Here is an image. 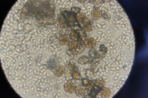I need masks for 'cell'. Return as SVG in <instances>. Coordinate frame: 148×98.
<instances>
[{"label":"cell","mask_w":148,"mask_h":98,"mask_svg":"<svg viewBox=\"0 0 148 98\" xmlns=\"http://www.w3.org/2000/svg\"><path fill=\"white\" fill-rule=\"evenodd\" d=\"M89 57L92 59H99L100 58V55L98 53V52L96 49H92L89 51Z\"/></svg>","instance_id":"2e32d148"},{"label":"cell","mask_w":148,"mask_h":98,"mask_svg":"<svg viewBox=\"0 0 148 98\" xmlns=\"http://www.w3.org/2000/svg\"><path fill=\"white\" fill-rule=\"evenodd\" d=\"M90 2L92 3H93V4H97V3L100 4V3H103V1H90Z\"/></svg>","instance_id":"cb8c5ba5"},{"label":"cell","mask_w":148,"mask_h":98,"mask_svg":"<svg viewBox=\"0 0 148 98\" xmlns=\"http://www.w3.org/2000/svg\"><path fill=\"white\" fill-rule=\"evenodd\" d=\"M83 44H84L85 48L92 49L95 48L96 45V40L92 38H86L83 41Z\"/></svg>","instance_id":"8992f818"},{"label":"cell","mask_w":148,"mask_h":98,"mask_svg":"<svg viewBox=\"0 0 148 98\" xmlns=\"http://www.w3.org/2000/svg\"><path fill=\"white\" fill-rule=\"evenodd\" d=\"M61 16L64 18L68 26L71 30H77L79 28H82V26L78 23L77 17L75 14H73L70 9H61Z\"/></svg>","instance_id":"6da1fadb"},{"label":"cell","mask_w":148,"mask_h":98,"mask_svg":"<svg viewBox=\"0 0 148 98\" xmlns=\"http://www.w3.org/2000/svg\"><path fill=\"white\" fill-rule=\"evenodd\" d=\"M69 38H70L71 41H78V42H81V43H83V41L81 39L80 36L77 30L71 31L70 34H69Z\"/></svg>","instance_id":"30bf717a"},{"label":"cell","mask_w":148,"mask_h":98,"mask_svg":"<svg viewBox=\"0 0 148 98\" xmlns=\"http://www.w3.org/2000/svg\"><path fill=\"white\" fill-rule=\"evenodd\" d=\"M99 94H100V96L103 98H109L111 96V91L109 88L106 87H103L102 90L99 92Z\"/></svg>","instance_id":"5bb4252c"},{"label":"cell","mask_w":148,"mask_h":98,"mask_svg":"<svg viewBox=\"0 0 148 98\" xmlns=\"http://www.w3.org/2000/svg\"><path fill=\"white\" fill-rule=\"evenodd\" d=\"M102 14H103V10H101L99 7H95L91 11L92 19L95 21L99 20L102 17Z\"/></svg>","instance_id":"5b68a950"},{"label":"cell","mask_w":148,"mask_h":98,"mask_svg":"<svg viewBox=\"0 0 148 98\" xmlns=\"http://www.w3.org/2000/svg\"><path fill=\"white\" fill-rule=\"evenodd\" d=\"M82 29L86 33V32H90L92 31V23L90 19H88V20L83 23L82 25Z\"/></svg>","instance_id":"7c38bea8"},{"label":"cell","mask_w":148,"mask_h":98,"mask_svg":"<svg viewBox=\"0 0 148 98\" xmlns=\"http://www.w3.org/2000/svg\"><path fill=\"white\" fill-rule=\"evenodd\" d=\"M58 22H59V26L62 29H70V28L68 26L67 23H66V20H64V18L60 15L59 18H58Z\"/></svg>","instance_id":"9a60e30c"},{"label":"cell","mask_w":148,"mask_h":98,"mask_svg":"<svg viewBox=\"0 0 148 98\" xmlns=\"http://www.w3.org/2000/svg\"><path fill=\"white\" fill-rule=\"evenodd\" d=\"M95 85L101 88L105 87L106 82L102 79H95Z\"/></svg>","instance_id":"ffe728a7"},{"label":"cell","mask_w":148,"mask_h":98,"mask_svg":"<svg viewBox=\"0 0 148 98\" xmlns=\"http://www.w3.org/2000/svg\"><path fill=\"white\" fill-rule=\"evenodd\" d=\"M70 10L73 13L75 14V15H77L78 14L80 13L81 12V8L79 7H77V6H73V7H72Z\"/></svg>","instance_id":"44dd1931"},{"label":"cell","mask_w":148,"mask_h":98,"mask_svg":"<svg viewBox=\"0 0 148 98\" xmlns=\"http://www.w3.org/2000/svg\"><path fill=\"white\" fill-rule=\"evenodd\" d=\"M77 87L76 83L73 82H68L64 84V90L67 93L69 94H73L75 93V88Z\"/></svg>","instance_id":"3957f363"},{"label":"cell","mask_w":148,"mask_h":98,"mask_svg":"<svg viewBox=\"0 0 148 98\" xmlns=\"http://www.w3.org/2000/svg\"><path fill=\"white\" fill-rule=\"evenodd\" d=\"M75 93L78 97H83L85 95L86 93V90L85 87H83V85H79V86H77L75 90Z\"/></svg>","instance_id":"8fae6325"},{"label":"cell","mask_w":148,"mask_h":98,"mask_svg":"<svg viewBox=\"0 0 148 98\" xmlns=\"http://www.w3.org/2000/svg\"><path fill=\"white\" fill-rule=\"evenodd\" d=\"M99 51L100 53L104 57V56H106V55L107 54V53L108 52V47L103 44H101L99 47Z\"/></svg>","instance_id":"ac0fdd59"},{"label":"cell","mask_w":148,"mask_h":98,"mask_svg":"<svg viewBox=\"0 0 148 98\" xmlns=\"http://www.w3.org/2000/svg\"><path fill=\"white\" fill-rule=\"evenodd\" d=\"M76 17H77V20L78 23H79L81 26L83 24V23H85L88 20V18H87L86 16L85 15V14L82 13V12L77 14Z\"/></svg>","instance_id":"4fadbf2b"},{"label":"cell","mask_w":148,"mask_h":98,"mask_svg":"<svg viewBox=\"0 0 148 98\" xmlns=\"http://www.w3.org/2000/svg\"><path fill=\"white\" fill-rule=\"evenodd\" d=\"M90 59V58L89 57H88V56H86V55L82 56V57H80L79 58H78V64L85 65V64H86L89 63Z\"/></svg>","instance_id":"e0dca14e"},{"label":"cell","mask_w":148,"mask_h":98,"mask_svg":"<svg viewBox=\"0 0 148 98\" xmlns=\"http://www.w3.org/2000/svg\"><path fill=\"white\" fill-rule=\"evenodd\" d=\"M54 75L57 77H61L65 72V68L62 65H56L52 70Z\"/></svg>","instance_id":"277c9868"},{"label":"cell","mask_w":148,"mask_h":98,"mask_svg":"<svg viewBox=\"0 0 148 98\" xmlns=\"http://www.w3.org/2000/svg\"><path fill=\"white\" fill-rule=\"evenodd\" d=\"M69 63H70V64H71L72 65H73V66H77V65H78V62H77V61H76L75 59H71L70 61H69Z\"/></svg>","instance_id":"603a6c76"},{"label":"cell","mask_w":148,"mask_h":98,"mask_svg":"<svg viewBox=\"0 0 148 98\" xmlns=\"http://www.w3.org/2000/svg\"><path fill=\"white\" fill-rule=\"evenodd\" d=\"M70 41L71 40L69 34H63L59 37V44L61 45H67L70 43Z\"/></svg>","instance_id":"9c48e42d"},{"label":"cell","mask_w":148,"mask_h":98,"mask_svg":"<svg viewBox=\"0 0 148 98\" xmlns=\"http://www.w3.org/2000/svg\"><path fill=\"white\" fill-rule=\"evenodd\" d=\"M103 19L105 21H109L111 19V16L110 14V13L107 11H103V14H102V17Z\"/></svg>","instance_id":"d6986e66"},{"label":"cell","mask_w":148,"mask_h":98,"mask_svg":"<svg viewBox=\"0 0 148 98\" xmlns=\"http://www.w3.org/2000/svg\"><path fill=\"white\" fill-rule=\"evenodd\" d=\"M71 74L73 80H80L82 79V76H81L80 72L79 71V69H78V68L77 66H74L73 68L72 69V70L71 71Z\"/></svg>","instance_id":"ba28073f"},{"label":"cell","mask_w":148,"mask_h":98,"mask_svg":"<svg viewBox=\"0 0 148 98\" xmlns=\"http://www.w3.org/2000/svg\"><path fill=\"white\" fill-rule=\"evenodd\" d=\"M101 90H102L101 88L96 86L95 84V85L92 87L91 90L88 93H88L87 96H88L89 97H96L98 96Z\"/></svg>","instance_id":"52a82bcc"},{"label":"cell","mask_w":148,"mask_h":98,"mask_svg":"<svg viewBox=\"0 0 148 98\" xmlns=\"http://www.w3.org/2000/svg\"><path fill=\"white\" fill-rule=\"evenodd\" d=\"M90 80H89V79L87 78H82L81 81H82V85H83V87H86L89 84Z\"/></svg>","instance_id":"7402d4cb"},{"label":"cell","mask_w":148,"mask_h":98,"mask_svg":"<svg viewBox=\"0 0 148 98\" xmlns=\"http://www.w3.org/2000/svg\"><path fill=\"white\" fill-rule=\"evenodd\" d=\"M67 47L68 50L67 51V53L71 57L77 55L85 50V47L83 44V43L78 41H71L67 45Z\"/></svg>","instance_id":"7a4b0ae2"}]
</instances>
